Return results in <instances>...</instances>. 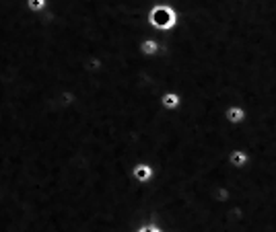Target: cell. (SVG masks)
I'll use <instances>...</instances> for the list:
<instances>
[{
    "label": "cell",
    "mask_w": 276,
    "mask_h": 232,
    "mask_svg": "<svg viewBox=\"0 0 276 232\" xmlns=\"http://www.w3.org/2000/svg\"><path fill=\"white\" fill-rule=\"evenodd\" d=\"M149 21L153 27L157 29H163V31H169L171 27H175L177 23V15L171 6H167V4H157L153 6V11L149 13Z\"/></svg>",
    "instance_id": "obj_1"
},
{
    "label": "cell",
    "mask_w": 276,
    "mask_h": 232,
    "mask_svg": "<svg viewBox=\"0 0 276 232\" xmlns=\"http://www.w3.org/2000/svg\"><path fill=\"white\" fill-rule=\"evenodd\" d=\"M250 160H252V156H250L248 152H245V150H233L231 156H229V163H231V167H235V169L248 167V165H250Z\"/></svg>",
    "instance_id": "obj_2"
},
{
    "label": "cell",
    "mask_w": 276,
    "mask_h": 232,
    "mask_svg": "<svg viewBox=\"0 0 276 232\" xmlns=\"http://www.w3.org/2000/svg\"><path fill=\"white\" fill-rule=\"evenodd\" d=\"M153 167H149V165H136L134 167V179L136 181H140V183H146V181H151L153 179Z\"/></svg>",
    "instance_id": "obj_3"
},
{
    "label": "cell",
    "mask_w": 276,
    "mask_h": 232,
    "mask_svg": "<svg viewBox=\"0 0 276 232\" xmlns=\"http://www.w3.org/2000/svg\"><path fill=\"white\" fill-rule=\"evenodd\" d=\"M225 117H227V122H229V124L237 126V124L245 122V111L241 107H229V109H227V113H225Z\"/></svg>",
    "instance_id": "obj_4"
},
{
    "label": "cell",
    "mask_w": 276,
    "mask_h": 232,
    "mask_svg": "<svg viewBox=\"0 0 276 232\" xmlns=\"http://www.w3.org/2000/svg\"><path fill=\"white\" fill-rule=\"evenodd\" d=\"M161 101H163V105H165L167 109H175V107H180V97H177L175 93H165Z\"/></svg>",
    "instance_id": "obj_5"
},
{
    "label": "cell",
    "mask_w": 276,
    "mask_h": 232,
    "mask_svg": "<svg viewBox=\"0 0 276 232\" xmlns=\"http://www.w3.org/2000/svg\"><path fill=\"white\" fill-rule=\"evenodd\" d=\"M140 52L146 56H153L155 52H159V43L153 42V39H146V42L140 43Z\"/></svg>",
    "instance_id": "obj_6"
},
{
    "label": "cell",
    "mask_w": 276,
    "mask_h": 232,
    "mask_svg": "<svg viewBox=\"0 0 276 232\" xmlns=\"http://www.w3.org/2000/svg\"><path fill=\"white\" fill-rule=\"evenodd\" d=\"M44 4H46V0H29V6L35 8V11H37V8H42Z\"/></svg>",
    "instance_id": "obj_7"
},
{
    "label": "cell",
    "mask_w": 276,
    "mask_h": 232,
    "mask_svg": "<svg viewBox=\"0 0 276 232\" xmlns=\"http://www.w3.org/2000/svg\"><path fill=\"white\" fill-rule=\"evenodd\" d=\"M138 232H161V230H157V228L149 226V228H142V230H138Z\"/></svg>",
    "instance_id": "obj_8"
}]
</instances>
